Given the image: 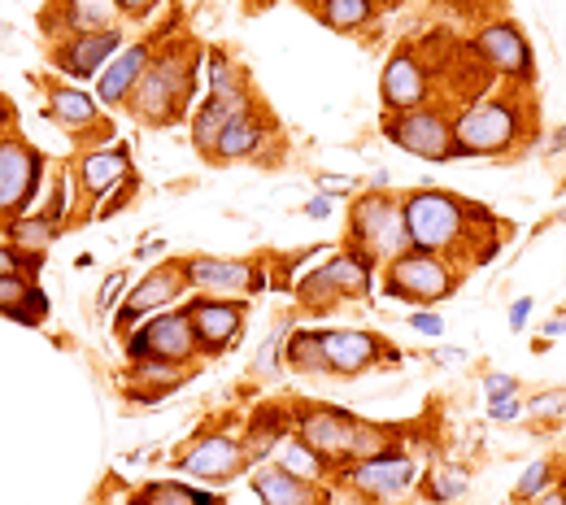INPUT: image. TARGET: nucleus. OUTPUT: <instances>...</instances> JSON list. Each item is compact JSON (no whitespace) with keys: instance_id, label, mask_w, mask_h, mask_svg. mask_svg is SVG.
<instances>
[{"instance_id":"31","label":"nucleus","mask_w":566,"mask_h":505,"mask_svg":"<svg viewBox=\"0 0 566 505\" xmlns=\"http://www.w3.org/2000/svg\"><path fill=\"white\" fill-rule=\"evenodd\" d=\"M213 502L210 493H201V488H184V484H148L140 488L132 505H206Z\"/></svg>"},{"instance_id":"43","label":"nucleus","mask_w":566,"mask_h":505,"mask_svg":"<svg viewBox=\"0 0 566 505\" xmlns=\"http://www.w3.org/2000/svg\"><path fill=\"white\" fill-rule=\"evenodd\" d=\"M305 214H310V218H327V214H332V197H314V201L305 206Z\"/></svg>"},{"instance_id":"2","label":"nucleus","mask_w":566,"mask_h":505,"mask_svg":"<svg viewBox=\"0 0 566 505\" xmlns=\"http://www.w3.org/2000/svg\"><path fill=\"white\" fill-rule=\"evenodd\" d=\"M301 440L327 462V466H354L366 462L375 453H388L392 449V435L370 428V423H357L340 410H310L301 419Z\"/></svg>"},{"instance_id":"48","label":"nucleus","mask_w":566,"mask_h":505,"mask_svg":"<svg viewBox=\"0 0 566 505\" xmlns=\"http://www.w3.org/2000/svg\"><path fill=\"white\" fill-rule=\"evenodd\" d=\"M440 358V366H453L458 358H467V354H458V349H444V354H436Z\"/></svg>"},{"instance_id":"29","label":"nucleus","mask_w":566,"mask_h":505,"mask_svg":"<svg viewBox=\"0 0 566 505\" xmlns=\"http://www.w3.org/2000/svg\"><path fill=\"white\" fill-rule=\"evenodd\" d=\"M318 18L332 27V31H357L375 18V4L370 0H323L318 4Z\"/></svg>"},{"instance_id":"28","label":"nucleus","mask_w":566,"mask_h":505,"mask_svg":"<svg viewBox=\"0 0 566 505\" xmlns=\"http://www.w3.org/2000/svg\"><path fill=\"white\" fill-rule=\"evenodd\" d=\"M283 435H287V410H280V406L258 410V414H253V440H249V453H253L258 462H262V457H271Z\"/></svg>"},{"instance_id":"5","label":"nucleus","mask_w":566,"mask_h":505,"mask_svg":"<svg viewBox=\"0 0 566 505\" xmlns=\"http://www.w3.org/2000/svg\"><path fill=\"white\" fill-rule=\"evenodd\" d=\"M349 231H354L357 253H361L366 262H375V257L392 262V257H401V253L410 249L406 210H401V201H392L388 192H370V197H361V201L354 206Z\"/></svg>"},{"instance_id":"24","label":"nucleus","mask_w":566,"mask_h":505,"mask_svg":"<svg viewBox=\"0 0 566 505\" xmlns=\"http://www.w3.org/2000/svg\"><path fill=\"white\" fill-rule=\"evenodd\" d=\"M275 462H280V471L296 475V480H310V484L327 475V462H323L301 435H283L280 444H275Z\"/></svg>"},{"instance_id":"39","label":"nucleus","mask_w":566,"mask_h":505,"mask_svg":"<svg viewBox=\"0 0 566 505\" xmlns=\"http://www.w3.org/2000/svg\"><path fill=\"white\" fill-rule=\"evenodd\" d=\"M489 414H493V423H514V419L523 414V401H518V397H510V401H489Z\"/></svg>"},{"instance_id":"21","label":"nucleus","mask_w":566,"mask_h":505,"mask_svg":"<svg viewBox=\"0 0 566 505\" xmlns=\"http://www.w3.org/2000/svg\"><path fill=\"white\" fill-rule=\"evenodd\" d=\"M78 175H83V188H87L92 197L109 192L114 183H127V179H132V157H127V145L87 152V157L78 161Z\"/></svg>"},{"instance_id":"20","label":"nucleus","mask_w":566,"mask_h":505,"mask_svg":"<svg viewBox=\"0 0 566 505\" xmlns=\"http://www.w3.org/2000/svg\"><path fill=\"white\" fill-rule=\"evenodd\" d=\"M148 62H153L148 44H136V49H127L123 57H114V66H105L101 83H96L101 101H105V105H123V101H132V92H136V83H140V74Z\"/></svg>"},{"instance_id":"37","label":"nucleus","mask_w":566,"mask_h":505,"mask_svg":"<svg viewBox=\"0 0 566 505\" xmlns=\"http://www.w3.org/2000/svg\"><path fill=\"white\" fill-rule=\"evenodd\" d=\"M318 192L323 197H349V192H357V179H349V175H323Z\"/></svg>"},{"instance_id":"32","label":"nucleus","mask_w":566,"mask_h":505,"mask_svg":"<svg viewBox=\"0 0 566 505\" xmlns=\"http://www.w3.org/2000/svg\"><path fill=\"white\" fill-rule=\"evenodd\" d=\"M287 366H296V370H327L323 332H296L287 340Z\"/></svg>"},{"instance_id":"47","label":"nucleus","mask_w":566,"mask_h":505,"mask_svg":"<svg viewBox=\"0 0 566 505\" xmlns=\"http://www.w3.org/2000/svg\"><path fill=\"white\" fill-rule=\"evenodd\" d=\"M536 505H566V497L558 493V488H549V493H545V497H541Z\"/></svg>"},{"instance_id":"12","label":"nucleus","mask_w":566,"mask_h":505,"mask_svg":"<svg viewBox=\"0 0 566 505\" xmlns=\"http://www.w3.org/2000/svg\"><path fill=\"white\" fill-rule=\"evenodd\" d=\"M379 92H384V105L397 109V114H401V109H419L427 101V92H431V71H427L410 49H401V53L388 57Z\"/></svg>"},{"instance_id":"6","label":"nucleus","mask_w":566,"mask_h":505,"mask_svg":"<svg viewBox=\"0 0 566 505\" xmlns=\"http://www.w3.org/2000/svg\"><path fill=\"white\" fill-rule=\"evenodd\" d=\"M458 288V271L449 266V257L423 253V249H406L401 257L388 262L384 271V292L397 301H415V305H436Z\"/></svg>"},{"instance_id":"35","label":"nucleus","mask_w":566,"mask_h":505,"mask_svg":"<svg viewBox=\"0 0 566 505\" xmlns=\"http://www.w3.org/2000/svg\"><path fill=\"white\" fill-rule=\"evenodd\" d=\"M484 392H489V401H510V397H518V379L514 375H484Z\"/></svg>"},{"instance_id":"46","label":"nucleus","mask_w":566,"mask_h":505,"mask_svg":"<svg viewBox=\"0 0 566 505\" xmlns=\"http://www.w3.org/2000/svg\"><path fill=\"white\" fill-rule=\"evenodd\" d=\"M114 4H118V9H127V13H148V4H153V0H114Z\"/></svg>"},{"instance_id":"44","label":"nucleus","mask_w":566,"mask_h":505,"mask_svg":"<svg viewBox=\"0 0 566 505\" xmlns=\"http://www.w3.org/2000/svg\"><path fill=\"white\" fill-rule=\"evenodd\" d=\"M18 266H22V257H18V253H4V249H0V275H13Z\"/></svg>"},{"instance_id":"26","label":"nucleus","mask_w":566,"mask_h":505,"mask_svg":"<svg viewBox=\"0 0 566 505\" xmlns=\"http://www.w3.org/2000/svg\"><path fill=\"white\" fill-rule=\"evenodd\" d=\"M558 471H563V466H558L554 457H541V462H532V466L518 475L514 493H510V497H514V505H536V502H541V497H545V493L558 484Z\"/></svg>"},{"instance_id":"34","label":"nucleus","mask_w":566,"mask_h":505,"mask_svg":"<svg viewBox=\"0 0 566 505\" xmlns=\"http://www.w3.org/2000/svg\"><path fill=\"white\" fill-rule=\"evenodd\" d=\"M523 414H532V419H541V423H554L558 414H566V388H554V392L532 397V401L523 406Z\"/></svg>"},{"instance_id":"41","label":"nucleus","mask_w":566,"mask_h":505,"mask_svg":"<svg viewBox=\"0 0 566 505\" xmlns=\"http://www.w3.org/2000/svg\"><path fill=\"white\" fill-rule=\"evenodd\" d=\"M123 284H127V275H123V271H114V275L105 280V292H101V309H109V305H114V296L123 292Z\"/></svg>"},{"instance_id":"4","label":"nucleus","mask_w":566,"mask_h":505,"mask_svg":"<svg viewBox=\"0 0 566 505\" xmlns=\"http://www.w3.org/2000/svg\"><path fill=\"white\" fill-rule=\"evenodd\" d=\"M192 96V62L184 53H161L148 62L132 92V109L144 123H175Z\"/></svg>"},{"instance_id":"36","label":"nucleus","mask_w":566,"mask_h":505,"mask_svg":"<svg viewBox=\"0 0 566 505\" xmlns=\"http://www.w3.org/2000/svg\"><path fill=\"white\" fill-rule=\"evenodd\" d=\"M283 336H287V323H283L280 332H275V336L266 340V349H262V361H258V370H262V375H275V370H280V345H283Z\"/></svg>"},{"instance_id":"50","label":"nucleus","mask_w":566,"mask_h":505,"mask_svg":"<svg viewBox=\"0 0 566 505\" xmlns=\"http://www.w3.org/2000/svg\"><path fill=\"white\" fill-rule=\"evenodd\" d=\"M4 118H9V105H4V101H0V123H4Z\"/></svg>"},{"instance_id":"25","label":"nucleus","mask_w":566,"mask_h":505,"mask_svg":"<svg viewBox=\"0 0 566 505\" xmlns=\"http://www.w3.org/2000/svg\"><path fill=\"white\" fill-rule=\"evenodd\" d=\"M0 309L13 314V318H22V323H35L49 309V301L13 271V275H0Z\"/></svg>"},{"instance_id":"17","label":"nucleus","mask_w":566,"mask_h":505,"mask_svg":"<svg viewBox=\"0 0 566 505\" xmlns=\"http://www.w3.org/2000/svg\"><path fill=\"white\" fill-rule=\"evenodd\" d=\"M184 280H188V271H184V266H175V262H166V266L148 271V275L140 280V288L132 292V301H127V305H123V314H118V332H132L140 314L157 309V305H166L175 292L184 288Z\"/></svg>"},{"instance_id":"23","label":"nucleus","mask_w":566,"mask_h":505,"mask_svg":"<svg viewBox=\"0 0 566 505\" xmlns=\"http://www.w3.org/2000/svg\"><path fill=\"white\" fill-rule=\"evenodd\" d=\"M244 109H249V105H244ZM244 109H235V105L222 101V96H210V101L192 114V145L201 148L206 157H213V152H218V140H222V131H227L231 118L244 114Z\"/></svg>"},{"instance_id":"40","label":"nucleus","mask_w":566,"mask_h":505,"mask_svg":"<svg viewBox=\"0 0 566 505\" xmlns=\"http://www.w3.org/2000/svg\"><path fill=\"white\" fill-rule=\"evenodd\" d=\"M410 327H415L419 336H440V332H444V323H440V314H431V309H419V314L410 318Z\"/></svg>"},{"instance_id":"45","label":"nucleus","mask_w":566,"mask_h":505,"mask_svg":"<svg viewBox=\"0 0 566 505\" xmlns=\"http://www.w3.org/2000/svg\"><path fill=\"white\" fill-rule=\"evenodd\" d=\"M558 336H566V318H549L545 323V340H558Z\"/></svg>"},{"instance_id":"10","label":"nucleus","mask_w":566,"mask_h":505,"mask_svg":"<svg viewBox=\"0 0 566 505\" xmlns=\"http://www.w3.org/2000/svg\"><path fill=\"white\" fill-rule=\"evenodd\" d=\"M345 475H349V484H354L357 493H366L370 502H388V497H401L415 484L419 466H415L410 453H392L388 449V453H375L366 462H354Z\"/></svg>"},{"instance_id":"9","label":"nucleus","mask_w":566,"mask_h":505,"mask_svg":"<svg viewBox=\"0 0 566 505\" xmlns=\"http://www.w3.org/2000/svg\"><path fill=\"white\" fill-rule=\"evenodd\" d=\"M192 349H197V332H192L188 314H161L127 340L132 361H175V366H184L192 358Z\"/></svg>"},{"instance_id":"19","label":"nucleus","mask_w":566,"mask_h":505,"mask_svg":"<svg viewBox=\"0 0 566 505\" xmlns=\"http://www.w3.org/2000/svg\"><path fill=\"white\" fill-rule=\"evenodd\" d=\"M379 340L370 332H323V354H327V370L336 375H357L370 361L379 358Z\"/></svg>"},{"instance_id":"7","label":"nucleus","mask_w":566,"mask_h":505,"mask_svg":"<svg viewBox=\"0 0 566 505\" xmlns=\"http://www.w3.org/2000/svg\"><path fill=\"white\" fill-rule=\"evenodd\" d=\"M384 136L397 148L415 152V157H427V161H453L458 157V140H453V123L431 109V105H419V109H401L384 123Z\"/></svg>"},{"instance_id":"14","label":"nucleus","mask_w":566,"mask_h":505,"mask_svg":"<svg viewBox=\"0 0 566 505\" xmlns=\"http://www.w3.org/2000/svg\"><path fill=\"white\" fill-rule=\"evenodd\" d=\"M40 170H44V161L31 148L0 145V214H13L35 197Z\"/></svg>"},{"instance_id":"3","label":"nucleus","mask_w":566,"mask_h":505,"mask_svg":"<svg viewBox=\"0 0 566 505\" xmlns=\"http://www.w3.org/2000/svg\"><path fill=\"white\" fill-rule=\"evenodd\" d=\"M458 157H493L518 140V105L510 96H480L453 118Z\"/></svg>"},{"instance_id":"1","label":"nucleus","mask_w":566,"mask_h":505,"mask_svg":"<svg viewBox=\"0 0 566 505\" xmlns=\"http://www.w3.org/2000/svg\"><path fill=\"white\" fill-rule=\"evenodd\" d=\"M406 210V231H410V249H423V253H440V257H453L467 235H471V214H467V201L440 192V188H423V192H410L401 201Z\"/></svg>"},{"instance_id":"30","label":"nucleus","mask_w":566,"mask_h":505,"mask_svg":"<svg viewBox=\"0 0 566 505\" xmlns=\"http://www.w3.org/2000/svg\"><path fill=\"white\" fill-rule=\"evenodd\" d=\"M49 101H53V118L66 127H92V118H96L92 96H83L78 87H53Z\"/></svg>"},{"instance_id":"22","label":"nucleus","mask_w":566,"mask_h":505,"mask_svg":"<svg viewBox=\"0 0 566 505\" xmlns=\"http://www.w3.org/2000/svg\"><path fill=\"white\" fill-rule=\"evenodd\" d=\"M253 493L262 497V505H318V493L310 480H296L280 466H262L253 475Z\"/></svg>"},{"instance_id":"38","label":"nucleus","mask_w":566,"mask_h":505,"mask_svg":"<svg viewBox=\"0 0 566 505\" xmlns=\"http://www.w3.org/2000/svg\"><path fill=\"white\" fill-rule=\"evenodd\" d=\"M13 235H18V240H35V244H44V240L53 235V222H44V218H35V222H13Z\"/></svg>"},{"instance_id":"33","label":"nucleus","mask_w":566,"mask_h":505,"mask_svg":"<svg viewBox=\"0 0 566 505\" xmlns=\"http://www.w3.org/2000/svg\"><path fill=\"white\" fill-rule=\"evenodd\" d=\"M467 471H458V466H436L431 475L423 480V497L427 502H458L462 493H467Z\"/></svg>"},{"instance_id":"42","label":"nucleus","mask_w":566,"mask_h":505,"mask_svg":"<svg viewBox=\"0 0 566 505\" xmlns=\"http://www.w3.org/2000/svg\"><path fill=\"white\" fill-rule=\"evenodd\" d=\"M527 314H532V301H527V296H523V301H514V309H510V327H514V332H523V327H527Z\"/></svg>"},{"instance_id":"51","label":"nucleus","mask_w":566,"mask_h":505,"mask_svg":"<svg viewBox=\"0 0 566 505\" xmlns=\"http://www.w3.org/2000/svg\"><path fill=\"white\" fill-rule=\"evenodd\" d=\"M206 505H218V502H206Z\"/></svg>"},{"instance_id":"16","label":"nucleus","mask_w":566,"mask_h":505,"mask_svg":"<svg viewBox=\"0 0 566 505\" xmlns=\"http://www.w3.org/2000/svg\"><path fill=\"white\" fill-rule=\"evenodd\" d=\"M188 318H192V332H197V345L201 349H227L235 336H240V323H244V309L240 305H227V301H210V296H201V301H192L188 309H184Z\"/></svg>"},{"instance_id":"18","label":"nucleus","mask_w":566,"mask_h":505,"mask_svg":"<svg viewBox=\"0 0 566 505\" xmlns=\"http://www.w3.org/2000/svg\"><path fill=\"white\" fill-rule=\"evenodd\" d=\"M118 44H123V35L118 31H87V35H78L71 40L62 53H57V66L66 74H78V78H87V74H96L114 53H118Z\"/></svg>"},{"instance_id":"27","label":"nucleus","mask_w":566,"mask_h":505,"mask_svg":"<svg viewBox=\"0 0 566 505\" xmlns=\"http://www.w3.org/2000/svg\"><path fill=\"white\" fill-rule=\"evenodd\" d=\"M258 145H262V127H258V118L244 109V114H235L231 127L222 131L213 157H227V161H231V157H249V152H258Z\"/></svg>"},{"instance_id":"8","label":"nucleus","mask_w":566,"mask_h":505,"mask_svg":"<svg viewBox=\"0 0 566 505\" xmlns=\"http://www.w3.org/2000/svg\"><path fill=\"white\" fill-rule=\"evenodd\" d=\"M471 53L489 66V74H501V78H510V83H532V74H536L527 35H523L514 22H505V18L480 27V35L471 40Z\"/></svg>"},{"instance_id":"15","label":"nucleus","mask_w":566,"mask_h":505,"mask_svg":"<svg viewBox=\"0 0 566 505\" xmlns=\"http://www.w3.org/2000/svg\"><path fill=\"white\" fill-rule=\"evenodd\" d=\"M370 288V262L361 257V253H336L318 275H310L305 280V301H314L318 292H323V301H332V296H366Z\"/></svg>"},{"instance_id":"11","label":"nucleus","mask_w":566,"mask_h":505,"mask_svg":"<svg viewBox=\"0 0 566 505\" xmlns=\"http://www.w3.org/2000/svg\"><path fill=\"white\" fill-rule=\"evenodd\" d=\"M175 466L188 471V475H197V480L222 484V480H231V475L244 471V449H240L231 435H213V432L197 435L188 449H179Z\"/></svg>"},{"instance_id":"13","label":"nucleus","mask_w":566,"mask_h":505,"mask_svg":"<svg viewBox=\"0 0 566 505\" xmlns=\"http://www.w3.org/2000/svg\"><path fill=\"white\" fill-rule=\"evenodd\" d=\"M188 271V284L213 292V296H249V292H262V271H253L249 262H218V257H192L184 262Z\"/></svg>"},{"instance_id":"49","label":"nucleus","mask_w":566,"mask_h":505,"mask_svg":"<svg viewBox=\"0 0 566 505\" xmlns=\"http://www.w3.org/2000/svg\"><path fill=\"white\" fill-rule=\"evenodd\" d=\"M554 488H558V493H563V497H566V466H563V471H558V484H554Z\"/></svg>"}]
</instances>
